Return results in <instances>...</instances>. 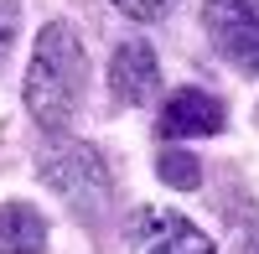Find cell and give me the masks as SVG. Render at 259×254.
I'll return each mask as SVG.
<instances>
[{
	"mask_svg": "<svg viewBox=\"0 0 259 254\" xmlns=\"http://www.w3.org/2000/svg\"><path fill=\"white\" fill-rule=\"evenodd\" d=\"M83 83H89V52L73 21H47L36 36L31 68H26V109L47 135L68 130L78 104H83Z\"/></svg>",
	"mask_w": 259,
	"mask_h": 254,
	"instance_id": "obj_1",
	"label": "cell"
},
{
	"mask_svg": "<svg viewBox=\"0 0 259 254\" xmlns=\"http://www.w3.org/2000/svg\"><path fill=\"white\" fill-rule=\"evenodd\" d=\"M36 177L47 182L68 207H78V213H104V202H109V192H114L104 156L94 151V145H83V140H57L52 151L41 156Z\"/></svg>",
	"mask_w": 259,
	"mask_h": 254,
	"instance_id": "obj_2",
	"label": "cell"
},
{
	"mask_svg": "<svg viewBox=\"0 0 259 254\" xmlns=\"http://www.w3.org/2000/svg\"><path fill=\"white\" fill-rule=\"evenodd\" d=\"M207 36L239 73H259V0H207Z\"/></svg>",
	"mask_w": 259,
	"mask_h": 254,
	"instance_id": "obj_3",
	"label": "cell"
},
{
	"mask_svg": "<svg viewBox=\"0 0 259 254\" xmlns=\"http://www.w3.org/2000/svg\"><path fill=\"white\" fill-rule=\"evenodd\" d=\"M223 104L212 99L207 89H177L166 99V109H161V119H156V130H161V140H192V135H218L223 130Z\"/></svg>",
	"mask_w": 259,
	"mask_h": 254,
	"instance_id": "obj_4",
	"label": "cell"
},
{
	"mask_svg": "<svg viewBox=\"0 0 259 254\" xmlns=\"http://www.w3.org/2000/svg\"><path fill=\"white\" fill-rule=\"evenodd\" d=\"M109 94L119 99V104H150L161 94V62H156V52H150V41H124V47L114 52V62H109Z\"/></svg>",
	"mask_w": 259,
	"mask_h": 254,
	"instance_id": "obj_5",
	"label": "cell"
},
{
	"mask_svg": "<svg viewBox=\"0 0 259 254\" xmlns=\"http://www.w3.org/2000/svg\"><path fill=\"white\" fill-rule=\"evenodd\" d=\"M47 249V218L26 202L0 207V254H41Z\"/></svg>",
	"mask_w": 259,
	"mask_h": 254,
	"instance_id": "obj_6",
	"label": "cell"
},
{
	"mask_svg": "<svg viewBox=\"0 0 259 254\" xmlns=\"http://www.w3.org/2000/svg\"><path fill=\"white\" fill-rule=\"evenodd\" d=\"M140 234H156L145 244V254H212V239L202 234V228H192L187 218H140L135 223Z\"/></svg>",
	"mask_w": 259,
	"mask_h": 254,
	"instance_id": "obj_7",
	"label": "cell"
},
{
	"mask_svg": "<svg viewBox=\"0 0 259 254\" xmlns=\"http://www.w3.org/2000/svg\"><path fill=\"white\" fill-rule=\"evenodd\" d=\"M156 172H161V182H166V187H177V192H197V187H202L197 156H187V151H161Z\"/></svg>",
	"mask_w": 259,
	"mask_h": 254,
	"instance_id": "obj_8",
	"label": "cell"
},
{
	"mask_svg": "<svg viewBox=\"0 0 259 254\" xmlns=\"http://www.w3.org/2000/svg\"><path fill=\"white\" fill-rule=\"evenodd\" d=\"M114 6H119L130 21H161V16H171L177 0H114Z\"/></svg>",
	"mask_w": 259,
	"mask_h": 254,
	"instance_id": "obj_9",
	"label": "cell"
},
{
	"mask_svg": "<svg viewBox=\"0 0 259 254\" xmlns=\"http://www.w3.org/2000/svg\"><path fill=\"white\" fill-rule=\"evenodd\" d=\"M11 41H16V0H0V62H6Z\"/></svg>",
	"mask_w": 259,
	"mask_h": 254,
	"instance_id": "obj_10",
	"label": "cell"
},
{
	"mask_svg": "<svg viewBox=\"0 0 259 254\" xmlns=\"http://www.w3.org/2000/svg\"><path fill=\"white\" fill-rule=\"evenodd\" d=\"M239 254H259V239H249V244H244V249H239Z\"/></svg>",
	"mask_w": 259,
	"mask_h": 254,
	"instance_id": "obj_11",
	"label": "cell"
}]
</instances>
